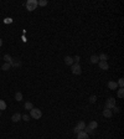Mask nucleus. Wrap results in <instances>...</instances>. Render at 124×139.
I'll return each instance as SVG.
<instances>
[{
  "mask_svg": "<svg viewBox=\"0 0 124 139\" xmlns=\"http://www.w3.org/2000/svg\"><path fill=\"white\" fill-rule=\"evenodd\" d=\"M89 61H91L92 63H97V62H99L98 55H92V56H91V58H89Z\"/></svg>",
  "mask_w": 124,
  "mask_h": 139,
  "instance_id": "obj_14",
  "label": "nucleus"
},
{
  "mask_svg": "<svg viewBox=\"0 0 124 139\" xmlns=\"http://www.w3.org/2000/svg\"><path fill=\"white\" fill-rule=\"evenodd\" d=\"M4 60H5V62H8V63H10V62L13 61V57H11L10 55H8V54H6V55L4 56Z\"/></svg>",
  "mask_w": 124,
  "mask_h": 139,
  "instance_id": "obj_19",
  "label": "nucleus"
},
{
  "mask_svg": "<svg viewBox=\"0 0 124 139\" xmlns=\"http://www.w3.org/2000/svg\"><path fill=\"white\" fill-rule=\"evenodd\" d=\"M98 63H99L100 70H108V68H109V65H108V62H107V61H99Z\"/></svg>",
  "mask_w": 124,
  "mask_h": 139,
  "instance_id": "obj_8",
  "label": "nucleus"
},
{
  "mask_svg": "<svg viewBox=\"0 0 124 139\" xmlns=\"http://www.w3.org/2000/svg\"><path fill=\"white\" fill-rule=\"evenodd\" d=\"M21 118H23L24 120H26V122H29V120H30V115H27V114H24V115H21Z\"/></svg>",
  "mask_w": 124,
  "mask_h": 139,
  "instance_id": "obj_25",
  "label": "nucleus"
},
{
  "mask_svg": "<svg viewBox=\"0 0 124 139\" xmlns=\"http://www.w3.org/2000/svg\"><path fill=\"white\" fill-rule=\"evenodd\" d=\"M117 87H118L117 82H114V81H109L108 82V88L109 89H117Z\"/></svg>",
  "mask_w": 124,
  "mask_h": 139,
  "instance_id": "obj_10",
  "label": "nucleus"
},
{
  "mask_svg": "<svg viewBox=\"0 0 124 139\" xmlns=\"http://www.w3.org/2000/svg\"><path fill=\"white\" fill-rule=\"evenodd\" d=\"M98 58H99V61H107V60H108V56H107L105 54H100V55L98 56Z\"/></svg>",
  "mask_w": 124,
  "mask_h": 139,
  "instance_id": "obj_17",
  "label": "nucleus"
},
{
  "mask_svg": "<svg viewBox=\"0 0 124 139\" xmlns=\"http://www.w3.org/2000/svg\"><path fill=\"white\" fill-rule=\"evenodd\" d=\"M65 63L67 65V66H72L74 62H73V57H71V56H66L65 57Z\"/></svg>",
  "mask_w": 124,
  "mask_h": 139,
  "instance_id": "obj_7",
  "label": "nucleus"
},
{
  "mask_svg": "<svg viewBox=\"0 0 124 139\" xmlns=\"http://www.w3.org/2000/svg\"><path fill=\"white\" fill-rule=\"evenodd\" d=\"M27 11H34L37 8V0H27V3L25 4Z\"/></svg>",
  "mask_w": 124,
  "mask_h": 139,
  "instance_id": "obj_2",
  "label": "nucleus"
},
{
  "mask_svg": "<svg viewBox=\"0 0 124 139\" xmlns=\"http://www.w3.org/2000/svg\"><path fill=\"white\" fill-rule=\"evenodd\" d=\"M11 120L13 122H19V120H21V114L20 113H15V114H13V117H11Z\"/></svg>",
  "mask_w": 124,
  "mask_h": 139,
  "instance_id": "obj_9",
  "label": "nucleus"
},
{
  "mask_svg": "<svg viewBox=\"0 0 124 139\" xmlns=\"http://www.w3.org/2000/svg\"><path fill=\"white\" fill-rule=\"evenodd\" d=\"M97 127H98V123H97L96 120H92V122H89V124H88V128H91L92 130L97 129Z\"/></svg>",
  "mask_w": 124,
  "mask_h": 139,
  "instance_id": "obj_13",
  "label": "nucleus"
},
{
  "mask_svg": "<svg viewBox=\"0 0 124 139\" xmlns=\"http://www.w3.org/2000/svg\"><path fill=\"white\" fill-rule=\"evenodd\" d=\"M79 60H81L79 56H74V57H73V62H74V63H79Z\"/></svg>",
  "mask_w": 124,
  "mask_h": 139,
  "instance_id": "obj_24",
  "label": "nucleus"
},
{
  "mask_svg": "<svg viewBox=\"0 0 124 139\" xmlns=\"http://www.w3.org/2000/svg\"><path fill=\"white\" fill-rule=\"evenodd\" d=\"M113 107H115V99H114L113 97H110V98H108L107 102H105V108H107V109H112Z\"/></svg>",
  "mask_w": 124,
  "mask_h": 139,
  "instance_id": "obj_5",
  "label": "nucleus"
},
{
  "mask_svg": "<svg viewBox=\"0 0 124 139\" xmlns=\"http://www.w3.org/2000/svg\"><path fill=\"white\" fill-rule=\"evenodd\" d=\"M0 115H1V111H0Z\"/></svg>",
  "mask_w": 124,
  "mask_h": 139,
  "instance_id": "obj_29",
  "label": "nucleus"
},
{
  "mask_svg": "<svg viewBox=\"0 0 124 139\" xmlns=\"http://www.w3.org/2000/svg\"><path fill=\"white\" fill-rule=\"evenodd\" d=\"M10 67H11V65H10V63H8V62H5V63L3 65L1 70H4V71H8V70H10Z\"/></svg>",
  "mask_w": 124,
  "mask_h": 139,
  "instance_id": "obj_20",
  "label": "nucleus"
},
{
  "mask_svg": "<svg viewBox=\"0 0 124 139\" xmlns=\"http://www.w3.org/2000/svg\"><path fill=\"white\" fill-rule=\"evenodd\" d=\"M1 45H3V40H1V39H0V46H1Z\"/></svg>",
  "mask_w": 124,
  "mask_h": 139,
  "instance_id": "obj_28",
  "label": "nucleus"
},
{
  "mask_svg": "<svg viewBox=\"0 0 124 139\" xmlns=\"http://www.w3.org/2000/svg\"><path fill=\"white\" fill-rule=\"evenodd\" d=\"M15 99H16L18 102H21V101H23V93H21V92H16V93H15Z\"/></svg>",
  "mask_w": 124,
  "mask_h": 139,
  "instance_id": "obj_15",
  "label": "nucleus"
},
{
  "mask_svg": "<svg viewBox=\"0 0 124 139\" xmlns=\"http://www.w3.org/2000/svg\"><path fill=\"white\" fill-rule=\"evenodd\" d=\"M30 117L34 118V119H40V118L42 117L41 109H39V108H32V109L30 111Z\"/></svg>",
  "mask_w": 124,
  "mask_h": 139,
  "instance_id": "obj_1",
  "label": "nucleus"
},
{
  "mask_svg": "<svg viewBox=\"0 0 124 139\" xmlns=\"http://www.w3.org/2000/svg\"><path fill=\"white\" fill-rule=\"evenodd\" d=\"M77 139H89V137H88V134L84 130H82V132H79L77 134Z\"/></svg>",
  "mask_w": 124,
  "mask_h": 139,
  "instance_id": "obj_6",
  "label": "nucleus"
},
{
  "mask_svg": "<svg viewBox=\"0 0 124 139\" xmlns=\"http://www.w3.org/2000/svg\"><path fill=\"white\" fill-rule=\"evenodd\" d=\"M117 84H118L120 88H123V86H124V80H123V78H120V80L118 81V83H117Z\"/></svg>",
  "mask_w": 124,
  "mask_h": 139,
  "instance_id": "obj_23",
  "label": "nucleus"
},
{
  "mask_svg": "<svg viewBox=\"0 0 124 139\" xmlns=\"http://www.w3.org/2000/svg\"><path fill=\"white\" fill-rule=\"evenodd\" d=\"M37 5H40V6H46V5H47V0H39V1H37Z\"/></svg>",
  "mask_w": 124,
  "mask_h": 139,
  "instance_id": "obj_21",
  "label": "nucleus"
},
{
  "mask_svg": "<svg viewBox=\"0 0 124 139\" xmlns=\"http://www.w3.org/2000/svg\"><path fill=\"white\" fill-rule=\"evenodd\" d=\"M87 125H86V123L83 122V120H79L78 123H77V125L74 127V129H73V132L76 133V134H78L79 132H82V130H84V128H86Z\"/></svg>",
  "mask_w": 124,
  "mask_h": 139,
  "instance_id": "obj_3",
  "label": "nucleus"
},
{
  "mask_svg": "<svg viewBox=\"0 0 124 139\" xmlns=\"http://www.w3.org/2000/svg\"><path fill=\"white\" fill-rule=\"evenodd\" d=\"M10 65L14 66V67H19V66H21V62H20L18 58H13V61L10 62Z\"/></svg>",
  "mask_w": 124,
  "mask_h": 139,
  "instance_id": "obj_11",
  "label": "nucleus"
},
{
  "mask_svg": "<svg viewBox=\"0 0 124 139\" xmlns=\"http://www.w3.org/2000/svg\"><path fill=\"white\" fill-rule=\"evenodd\" d=\"M34 108V104L31 103V102H26L25 103V109H29V111H31Z\"/></svg>",
  "mask_w": 124,
  "mask_h": 139,
  "instance_id": "obj_18",
  "label": "nucleus"
},
{
  "mask_svg": "<svg viewBox=\"0 0 124 139\" xmlns=\"http://www.w3.org/2000/svg\"><path fill=\"white\" fill-rule=\"evenodd\" d=\"M71 70H72V73L73 75H81L82 73V68H81L79 63H73L71 66Z\"/></svg>",
  "mask_w": 124,
  "mask_h": 139,
  "instance_id": "obj_4",
  "label": "nucleus"
},
{
  "mask_svg": "<svg viewBox=\"0 0 124 139\" xmlns=\"http://www.w3.org/2000/svg\"><path fill=\"white\" fill-rule=\"evenodd\" d=\"M112 109H113V112H114V113H119V111H120V109H119L117 106H115V107H113Z\"/></svg>",
  "mask_w": 124,
  "mask_h": 139,
  "instance_id": "obj_27",
  "label": "nucleus"
},
{
  "mask_svg": "<svg viewBox=\"0 0 124 139\" xmlns=\"http://www.w3.org/2000/svg\"><path fill=\"white\" fill-rule=\"evenodd\" d=\"M103 115H104L105 118H110V117H112V111L104 108V109H103Z\"/></svg>",
  "mask_w": 124,
  "mask_h": 139,
  "instance_id": "obj_12",
  "label": "nucleus"
},
{
  "mask_svg": "<svg viewBox=\"0 0 124 139\" xmlns=\"http://www.w3.org/2000/svg\"><path fill=\"white\" fill-rule=\"evenodd\" d=\"M4 109H6V103H5V101L0 99V111H4Z\"/></svg>",
  "mask_w": 124,
  "mask_h": 139,
  "instance_id": "obj_16",
  "label": "nucleus"
},
{
  "mask_svg": "<svg viewBox=\"0 0 124 139\" xmlns=\"http://www.w3.org/2000/svg\"><path fill=\"white\" fill-rule=\"evenodd\" d=\"M96 99H97V97H96V96H91V97H89V102H91V103H94V102H96Z\"/></svg>",
  "mask_w": 124,
  "mask_h": 139,
  "instance_id": "obj_26",
  "label": "nucleus"
},
{
  "mask_svg": "<svg viewBox=\"0 0 124 139\" xmlns=\"http://www.w3.org/2000/svg\"><path fill=\"white\" fill-rule=\"evenodd\" d=\"M123 96H124V88H119L118 89V97L119 98H123Z\"/></svg>",
  "mask_w": 124,
  "mask_h": 139,
  "instance_id": "obj_22",
  "label": "nucleus"
}]
</instances>
